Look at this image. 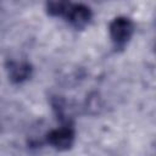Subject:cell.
<instances>
[{"instance_id": "4", "label": "cell", "mask_w": 156, "mask_h": 156, "mask_svg": "<svg viewBox=\"0 0 156 156\" xmlns=\"http://www.w3.org/2000/svg\"><path fill=\"white\" fill-rule=\"evenodd\" d=\"M9 77L12 82L20 83L28 78L30 74V66L26 62H18V61H11L7 66Z\"/></svg>"}, {"instance_id": "5", "label": "cell", "mask_w": 156, "mask_h": 156, "mask_svg": "<svg viewBox=\"0 0 156 156\" xmlns=\"http://www.w3.org/2000/svg\"><path fill=\"white\" fill-rule=\"evenodd\" d=\"M69 6L71 4L68 0H46V9L51 16L66 15Z\"/></svg>"}, {"instance_id": "2", "label": "cell", "mask_w": 156, "mask_h": 156, "mask_svg": "<svg viewBox=\"0 0 156 156\" xmlns=\"http://www.w3.org/2000/svg\"><path fill=\"white\" fill-rule=\"evenodd\" d=\"M48 143L57 150H67L72 146L74 140V132L71 127L63 126L51 130L46 136Z\"/></svg>"}, {"instance_id": "1", "label": "cell", "mask_w": 156, "mask_h": 156, "mask_svg": "<svg viewBox=\"0 0 156 156\" xmlns=\"http://www.w3.org/2000/svg\"><path fill=\"white\" fill-rule=\"evenodd\" d=\"M110 37L116 48H123L133 35L134 24L127 17H117L110 23Z\"/></svg>"}, {"instance_id": "3", "label": "cell", "mask_w": 156, "mask_h": 156, "mask_svg": "<svg viewBox=\"0 0 156 156\" xmlns=\"http://www.w3.org/2000/svg\"><path fill=\"white\" fill-rule=\"evenodd\" d=\"M65 16L73 27H76L77 29H82L89 23L91 18V12L88 6L78 4V5H71Z\"/></svg>"}]
</instances>
